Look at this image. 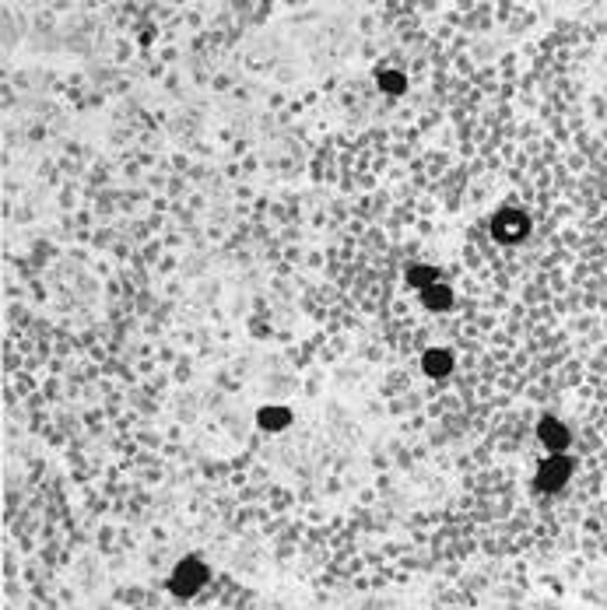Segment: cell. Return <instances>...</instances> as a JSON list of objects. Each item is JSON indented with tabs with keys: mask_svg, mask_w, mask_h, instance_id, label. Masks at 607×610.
Instances as JSON below:
<instances>
[{
	"mask_svg": "<svg viewBox=\"0 0 607 610\" xmlns=\"http://www.w3.org/2000/svg\"><path fill=\"white\" fill-rule=\"evenodd\" d=\"M200 578H204V568H200V565H193V561H187L183 568L176 572L172 589H176V593H193V589L200 586Z\"/></svg>",
	"mask_w": 607,
	"mask_h": 610,
	"instance_id": "6da1fadb",
	"label": "cell"
},
{
	"mask_svg": "<svg viewBox=\"0 0 607 610\" xmlns=\"http://www.w3.org/2000/svg\"><path fill=\"white\" fill-rule=\"evenodd\" d=\"M540 470H544L540 474V487H558L569 477V463L565 460H551V463H544Z\"/></svg>",
	"mask_w": 607,
	"mask_h": 610,
	"instance_id": "7a4b0ae2",
	"label": "cell"
},
{
	"mask_svg": "<svg viewBox=\"0 0 607 610\" xmlns=\"http://www.w3.org/2000/svg\"><path fill=\"white\" fill-rule=\"evenodd\" d=\"M540 439H551L548 446H555V449H562V446H565V432L558 428L555 421H544V424H540Z\"/></svg>",
	"mask_w": 607,
	"mask_h": 610,
	"instance_id": "3957f363",
	"label": "cell"
}]
</instances>
